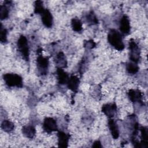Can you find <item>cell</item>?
Masks as SVG:
<instances>
[{
    "label": "cell",
    "mask_w": 148,
    "mask_h": 148,
    "mask_svg": "<svg viewBox=\"0 0 148 148\" xmlns=\"http://www.w3.org/2000/svg\"><path fill=\"white\" fill-rule=\"evenodd\" d=\"M43 128L48 134L57 131L58 126L56 120L52 117H46L43 120Z\"/></svg>",
    "instance_id": "obj_6"
},
{
    "label": "cell",
    "mask_w": 148,
    "mask_h": 148,
    "mask_svg": "<svg viewBox=\"0 0 148 148\" xmlns=\"http://www.w3.org/2000/svg\"><path fill=\"white\" fill-rule=\"evenodd\" d=\"M86 19L87 23L90 25L97 24L98 23L97 17L93 11H90L86 16Z\"/></svg>",
    "instance_id": "obj_20"
},
{
    "label": "cell",
    "mask_w": 148,
    "mask_h": 148,
    "mask_svg": "<svg viewBox=\"0 0 148 148\" xmlns=\"http://www.w3.org/2000/svg\"><path fill=\"white\" fill-rule=\"evenodd\" d=\"M57 79L59 84H65L67 83V82L69 77L67 74V73H66L62 69V68H57Z\"/></svg>",
    "instance_id": "obj_16"
},
{
    "label": "cell",
    "mask_w": 148,
    "mask_h": 148,
    "mask_svg": "<svg viewBox=\"0 0 148 148\" xmlns=\"http://www.w3.org/2000/svg\"><path fill=\"white\" fill-rule=\"evenodd\" d=\"M71 26L72 29L77 32H80L82 31V23L77 18H73L71 20Z\"/></svg>",
    "instance_id": "obj_19"
},
{
    "label": "cell",
    "mask_w": 148,
    "mask_h": 148,
    "mask_svg": "<svg viewBox=\"0 0 148 148\" xmlns=\"http://www.w3.org/2000/svg\"><path fill=\"white\" fill-rule=\"evenodd\" d=\"M126 70L128 73L133 75V74H135L138 72L139 67L137 64L133 62H130L127 64Z\"/></svg>",
    "instance_id": "obj_21"
},
{
    "label": "cell",
    "mask_w": 148,
    "mask_h": 148,
    "mask_svg": "<svg viewBox=\"0 0 148 148\" xmlns=\"http://www.w3.org/2000/svg\"><path fill=\"white\" fill-rule=\"evenodd\" d=\"M9 16V10L5 5L0 6V18L1 20L7 18Z\"/></svg>",
    "instance_id": "obj_24"
},
{
    "label": "cell",
    "mask_w": 148,
    "mask_h": 148,
    "mask_svg": "<svg viewBox=\"0 0 148 148\" xmlns=\"http://www.w3.org/2000/svg\"><path fill=\"white\" fill-rule=\"evenodd\" d=\"M55 62L57 68H64L67 66V61L65 55L62 51H60L56 57Z\"/></svg>",
    "instance_id": "obj_15"
},
{
    "label": "cell",
    "mask_w": 148,
    "mask_h": 148,
    "mask_svg": "<svg viewBox=\"0 0 148 148\" xmlns=\"http://www.w3.org/2000/svg\"><path fill=\"white\" fill-rule=\"evenodd\" d=\"M139 130L140 131V145L142 147H147V139H148V131L147 128L146 127L141 126L139 128Z\"/></svg>",
    "instance_id": "obj_17"
},
{
    "label": "cell",
    "mask_w": 148,
    "mask_h": 148,
    "mask_svg": "<svg viewBox=\"0 0 148 148\" xmlns=\"http://www.w3.org/2000/svg\"><path fill=\"white\" fill-rule=\"evenodd\" d=\"M108 41L115 49L121 51L124 49L122 35L117 30L111 29L108 34Z\"/></svg>",
    "instance_id": "obj_1"
},
{
    "label": "cell",
    "mask_w": 148,
    "mask_h": 148,
    "mask_svg": "<svg viewBox=\"0 0 148 148\" xmlns=\"http://www.w3.org/2000/svg\"><path fill=\"white\" fill-rule=\"evenodd\" d=\"M58 145L59 147H66L68 146L69 135L63 131H58L57 134Z\"/></svg>",
    "instance_id": "obj_12"
},
{
    "label": "cell",
    "mask_w": 148,
    "mask_h": 148,
    "mask_svg": "<svg viewBox=\"0 0 148 148\" xmlns=\"http://www.w3.org/2000/svg\"><path fill=\"white\" fill-rule=\"evenodd\" d=\"M17 45L18 50L22 55L23 57L26 61H28L29 50L27 38L24 35H21L17 40Z\"/></svg>",
    "instance_id": "obj_3"
},
{
    "label": "cell",
    "mask_w": 148,
    "mask_h": 148,
    "mask_svg": "<svg viewBox=\"0 0 148 148\" xmlns=\"http://www.w3.org/2000/svg\"><path fill=\"white\" fill-rule=\"evenodd\" d=\"M40 15L43 24L47 28H51L53 24V17L50 12L48 9H45Z\"/></svg>",
    "instance_id": "obj_9"
},
{
    "label": "cell",
    "mask_w": 148,
    "mask_h": 148,
    "mask_svg": "<svg viewBox=\"0 0 148 148\" xmlns=\"http://www.w3.org/2000/svg\"><path fill=\"white\" fill-rule=\"evenodd\" d=\"M23 135L29 139H33L36 135V129L32 125H25L22 128Z\"/></svg>",
    "instance_id": "obj_14"
},
{
    "label": "cell",
    "mask_w": 148,
    "mask_h": 148,
    "mask_svg": "<svg viewBox=\"0 0 148 148\" xmlns=\"http://www.w3.org/2000/svg\"><path fill=\"white\" fill-rule=\"evenodd\" d=\"M92 147H102V146L101 145V143L99 140H95L93 144L92 145Z\"/></svg>",
    "instance_id": "obj_26"
},
{
    "label": "cell",
    "mask_w": 148,
    "mask_h": 148,
    "mask_svg": "<svg viewBox=\"0 0 148 148\" xmlns=\"http://www.w3.org/2000/svg\"><path fill=\"white\" fill-rule=\"evenodd\" d=\"M80 83L79 79L75 75H71L67 82L68 88L73 92H77Z\"/></svg>",
    "instance_id": "obj_11"
},
{
    "label": "cell",
    "mask_w": 148,
    "mask_h": 148,
    "mask_svg": "<svg viewBox=\"0 0 148 148\" xmlns=\"http://www.w3.org/2000/svg\"><path fill=\"white\" fill-rule=\"evenodd\" d=\"M45 10L43 5V2L41 1H36L34 3V13L36 14H41Z\"/></svg>",
    "instance_id": "obj_22"
},
{
    "label": "cell",
    "mask_w": 148,
    "mask_h": 148,
    "mask_svg": "<svg viewBox=\"0 0 148 148\" xmlns=\"http://www.w3.org/2000/svg\"><path fill=\"white\" fill-rule=\"evenodd\" d=\"M119 29L120 32L124 35H128L131 31V25L128 17L124 15L120 20Z\"/></svg>",
    "instance_id": "obj_7"
},
{
    "label": "cell",
    "mask_w": 148,
    "mask_h": 148,
    "mask_svg": "<svg viewBox=\"0 0 148 148\" xmlns=\"http://www.w3.org/2000/svg\"><path fill=\"white\" fill-rule=\"evenodd\" d=\"M49 64V60L47 57H43L42 55L38 56L36 58V65L40 74L46 75L47 73Z\"/></svg>",
    "instance_id": "obj_5"
},
{
    "label": "cell",
    "mask_w": 148,
    "mask_h": 148,
    "mask_svg": "<svg viewBox=\"0 0 148 148\" xmlns=\"http://www.w3.org/2000/svg\"><path fill=\"white\" fill-rule=\"evenodd\" d=\"M130 59L133 62L137 64L140 58V51L138 44L131 39L129 41Z\"/></svg>",
    "instance_id": "obj_4"
},
{
    "label": "cell",
    "mask_w": 148,
    "mask_h": 148,
    "mask_svg": "<svg viewBox=\"0 0 148 148\" xmlns=\"http://www.w3.org/2000/svg\"><path fill=\"white\" fill-rule=\"evenodd\" d=\"M101 111L109 118H112L116 113L117 106L116 103H107L102 106Z\"/></svg>",
    "instance_id": "obj_8"
},
{
    "label": "cell",
    "mask_w": 148,
    "mask_h": 148,
    "mask_svg": "<svg viewBox=\"0 0 148 148\" xmlns=\"http://www.w3.org/2000/svg\"><path fill=\"white\" fill-rule=\"evenodd\" d=\"M3 79L5 84L8 87H23V78L16 73H5L3 75Z\"/></svg>",
    "instance_id": "obj_2"
},
{
    "label": "cell",
    "mask_w": 148,
    "mask_h": 148,
    "mask_svg": "<svg viewBox=\"0 0 148 148\" xmlns=\"http://www.w3.org/2000/svg\"><path fill=\"white\" fill-rule=\"evenodd\" d=\"M7 34L8 31L6 28H5L2 24H1L0 28V40L2 43H5L7 42Z\"/></svg>",
    "instance_id": "obj_23"
},
{
    "label": "cell",
    "mask_w": 148,
    "mask_h": 148,
    "mask_svg": "<svg viewBox=\"0 0 148 148\" xmlns=\"http://www.w3.org/2000/svg\"><path fill=\"white\" fill-rule=\"evenodd\" d=\"M96 45V43L92 40H89L87 41H85L84 43V47L87 49H92Z\"/></svg>",
    "instance_id": "obj_25"
},
{
    "label": "cell",
    "mask_w": 148,
    "mask_h": 148,
    "mask_svg": "<svg viewBox=\"0 0 148 148\" xmlns=\"http://www.w3.org/2000/svg\"><path fill=\"white\" fill-rule=\"evenodd\" d=\"M1 127L6 132H9L14 130V124L9 120H4L1 123Z\"/></svg>",
    "instance_id": "obj_18"
},
{
    "label": "cell",
    "mask_w": 148,
    "mask_h": 148,
    "mask_svg": "<svg viewBox=\"0 0 148 148\" xmlns=\"http://www.w3.org/2000/svg\"><path fill=\"white\" fill-rule=\"evenodd\" d=\"M108 127L110 134L113 139H116L119 136V130L117 123L112 118H109L108 120Z\"/></svg>",
    "instance_id": "obj_13"
},
{
    "label": "cell",
    "mask_w": 148,
    "mask_h": 148,
    "mask_svg": "<svg viewBox=\"0 0 148 148\" xmlns=\"http://www.w3.org/2000/svg\"><path fill=\"white\" fill-rule=\"evenodd\" d=\"M128 96L133 103H142V93L139 90H130L128 92Z\"/></svg>",
    "instance_id": "obj_10"
}]
</instances>
